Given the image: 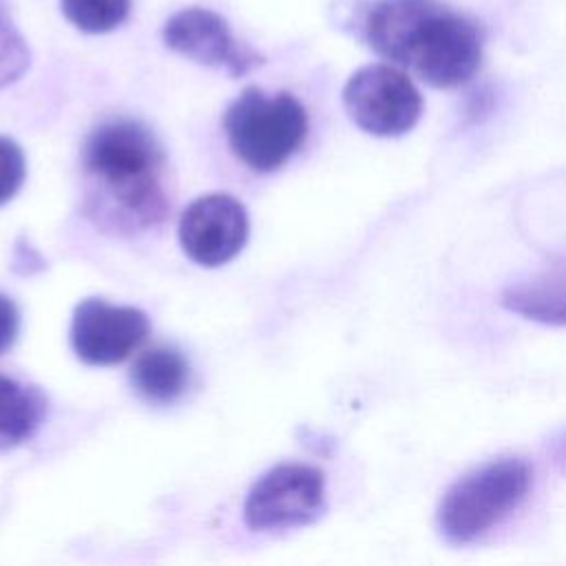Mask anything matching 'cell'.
I'll return each instance as SVG.
<instances>
[{"instance_id":"2","label":"cell","mask_w":566,"mask_h":566,"mask_svg":"<svg viewBox=\"0 0 566 566\" xmlns=\"http://www.w3.org/2000/svg\"><path fill=\"white\" fill-rule=\"evenodd\" d=\"M358 24L371 51L438 88L464 84L482 60L480 27L438 0H374Z\"/></svg>"},{"instance_id":"6","label":"cell","mask_w":566,"mask_h":566,"mask_svg":"<svg viewBox=\"0 0 566 566\" xmlns=\"http://www.w3.org/2000/svg\"><path fill=\"white\" fill-rule=\"evenodd\" d=\"M343 104L358 128L378 137L405 135L422 113L413 82L389 64L358 69L343 88Z\"/></svg>"},{"instance_id":"3","label":"cell","mask_w":566,"mask_h":566,"mask_svg":"<svg viewBox=\"0 0 566 566\" xmlns=\"http://www.w3.org/2000/svg\"><path fill=\"white\" fill-rule=\"evenodd\" d=\"M531 489V467L520 458L486 462L455 480L438 504V528L453 544H469L506 515Z\"/></svg>"},{"instance_id":"7","label":"cell","mask_w":566,"mask_h":566,"mask_svg":"<svg viewBox=\"0 0 566 566\" xmlns=\"http://www.w3.org/2000/svg\"><path fill=\"white\" fill-rule=\"evenodd\" d=\"M161 38L170 51L206 66L226 69L232 77H241L265 62L261 53L232 35L219 13L201 7H188L170 15Z\"/></svg>"},{"instance_id":"10","label":"cell","mask_w":566,"mask_h":566,"mask_svg":"<svg viewBox=\"0 0 566 566\" xmlns=\"http://www.w3.org/2000/svg\"><path fill=\"white\" fill-rule=\"evenodd\" d=\"M502 305L528 321L566 325V261L511 283L502 292Z\"/></svg>"},{"instance_id":"17","label":"cell","mask_w":566,"mask_h":566,"mask_svg":"<svg viewBox=\"0 0 566 566\" xmlns=\"http://www.w3.org/2000/svg\"><path fill=\"white\" fill-rule=\"evenodd\" d=\"M553 455H555V462H557V464L566 467V433L555 442V447H553Z\"/></svg>"},{"instance_id":"15","label":"cell","mask_w":566,"mask_h":566,"mask_svg":"<svg viewBox=\"0 0 566 566\" xmlns=\"http://www.w3.org/2000/svg\"><path fill=\"white\" fill-rule=\"evenodd\" d=\"M27 177V161L22 148L0 135V206L11 201Z\"/></svg>"},{"instance_id":"5","label":"cell","mask_w":566,"mask_h":566,"mask_svg":"<svg viewBox=\"0 0 566 566\" xmlns=\"http://www.w3.org/2000/svg\"><path fill=\"white\" fill-rule=\"evenodd\" d=\"M325 511V475L310 464H279L250 489L243 520L250 531H285L312 524Z\"/></svg>"},{"instance_id":"16","label":"cell","mask_w":566,"mask_h":566,"mask_svg":"<svg viewBox=\"0 0 566 566\" xmlns=\"http://www.w3.org/2000/svg\"><path fill=\"white\" fill-rule=\"evenodd\" d=\"M20 332V312L15 303L0 292V356L13 347Z\"/></svg>"},{"instance_id":"4","label":"cell","mask_w":566,"mask_h":566,"mask_svg":"<svg viewBox=\"0 0 566 566\" xmlns=\"http://www.w3.org/2000/svg\"><path fill=\"white\" fill-rule=\"evenodd\" d=\"M223 128L232 153L250 168L283 166L307 135V113L290 93L265 95L248 86L226 111Z\"/></svg>"},{"instance_id":"9","label":"cell","mask_w":566,"mask_h":566,"mask_svg":"<svg viewBox=\"0 0 566 566\" xmlns=\"http://www.w3.org/2000/svg\"><path fill=\"white\" fill-rule=\"evenodd\" d=\"M150 329L137 307H115L102 298H84L71 323V345L88 365H115L128 358Z\"/></svg>"},{"instance_id":"14","label":"cell","mask_w":566,"mask_h":566,"mask_svg":"<svg viewBox=\"0 0 566 566\" xmlns=\"http://www.w3.org/2000/svg\"><path fill=\"white\" fill-rule=\"evenodd\" d=\"M29 46L13 20L4 0H0V88L20 80L29 69Z\"/></svg>"},{"instance_id":"1","label":"cell","mask_w":566,"mask_h":566,"mask_svg":"<svg viewBox=\"0 0 566 566\" xmlns=\"http://www.w3.org/2000/svg\"><path fill=\"white\" fill-rule=\"evenodd\" d=\"M84 210L113 232H142L170 208L166 153L153 130L130 117L97 124L82 146Z\"/></svg>"},{"instance_id":"8","label":"cell","mask_w":566,"mask_h":566,"mask_svg":"<svg viewBox=\"0 0 566 566\" xmlns=\"http://www.w3.org/2000/svg\"><path fill=\"white\" fill-rule=\"evenodd\" d=\"M245 206L223 192L195 199L179 219V243L199 265L217 268L234 259L248 239Z\"/></svg>"},{"instance_id":"11","label":"cell","mask_w":566,"mask_h":566,"mask_svg":"<svg viewBox=\"0 0 566 566\" xmlns=\"http://www.w3.org/2000/svg\"><path fill=\"white\" fill-rule=\"evenodd\" d=\"M190 365L186 356L170 347L157 345L146 349L130 367V385L135 394L150 405H170L188 387Z\"/></svg>"},{"instance_id":"12","label":"cell","mask_w":566,"mask_h":566,"mask_svg":"<svg viewBox=\"0 0 566 566\" xmlns=\"http://www.w3.org/2000/svg\"><path fill=\"white\" fill-rule=\"evenodd\" d=\"M46 416V398L33 387L0 374V451L27 442Z\"/></svg>"},{"instance_id":"13","label":"cell","mask_w":566,"mask_h":566,"mask_svg":"<svg viewBox=\"0 0 566 566\" xmlns=\"http://www.w3.org/2000/svg\"><path fill=\"white\" fill-rule=\"evenodd\" d=\"M64 18L84 33H106L119 27L130 11V0H60Z\"/></svg>"}]
</instances>
